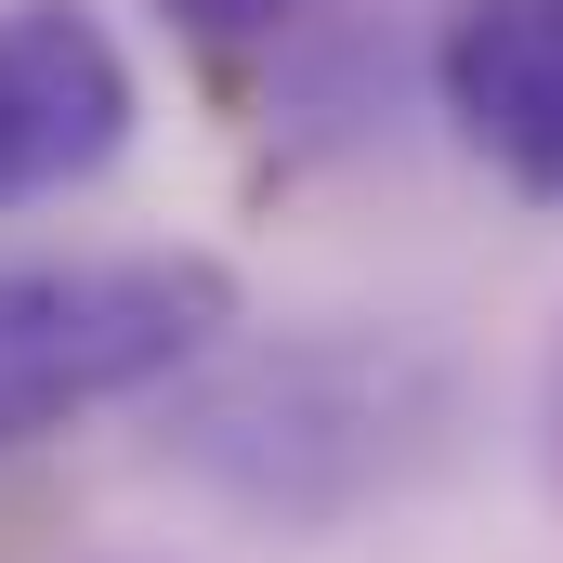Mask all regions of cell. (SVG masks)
I'll use <instances>...</instances> for the list:
<instances>
[{
  "instance_id": "6da1fadb",
  "label": "cell",
  "mask_w": 563,
  "mask_h": 563,
  "mask_svg": "<svg viewBox=\"0 0 563 563\" xmlns=\"http://www.w3.org/2000/svg\"><path fill=\"white\" fill-rule=\"evenodd\" d=\"M445 420L459 407L420 341H276V354L223 367L170 445L276 525H341V511L394 498L445 445Z\"/></svg>"
},
{
  "instance_id": "3957f363",
  "label": "cell",
  "mask_w": 563,
  "mask_h": 563,
  "mask_svg": "<svg viewBox=\"0 0 563 563\" xmlns=\"http://www.w3.org/2000/svg\"><path fill=\"white\" fill-rule=\"evenodd\" d=\"M144 132V79L92 0H0V210L106 184Z\"/></svg>"
},
{
  "instance_id": "8992f818",
  "label": "cell",
  "mask_w": 563,
  "mask_h": 563,
  "mask_svg": "<svg viewBox=\"0 0 563 563\" xmlns=\"http://www.w3.org/2000/svg\"><path fill=\"white\" fill-rule=\"evenodd\" d=\"M538 485H551V511H563V328H551V354H538Z\"/></svg>"
},
{
  "instance_id": "7a4b0ae2",
  "label": "cell",
  "mask_w": 563,
  "mask_h": 563,
  "mask_svg": "<svg viewBox=\"0 0 563 563\" xmlns=\"http://www.w3.org/2000/svg\"><path fill=\"white\" fill-rule=\"evenodd\" d=\"M236 328V276L210 250H66L0 263V459L66 420H106L157 380L210 367Z\"/></svg>"
},
{
  "instance_id": "5b68a950",
  "label": "cell",
  "mask_w": 563,
  "mask_h": 563,
  "mask_svg": "<svg viewBox=\"0 0 563 563\" xmlns=\"http://www.w3.org/2000/svg\"><path fill=\"white\" fill-rule=\"evenodd\" d=\"M157 13H170L197 53H263L288 13H301V0H157Z\"/></svg>"
},
{
  "instance_id": "277c9868",
  "label": "cell",
  "mask_w": 563,
  "mask_h": 563,
  "mask_svg": "<svg viewBox=\"0 0 563 563\" xmlns=\"http://www.w3.org/2000/svg\"><path fill=\"white\" fill-rule=\"evenodd\" d=\"M432 106L511 197L563 210V0H459L432 26Z\"/></svg>"
}]
</instances>
